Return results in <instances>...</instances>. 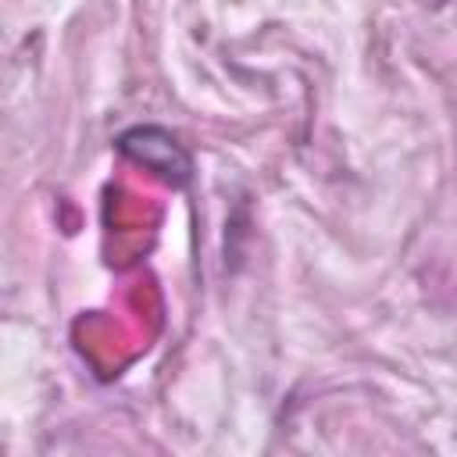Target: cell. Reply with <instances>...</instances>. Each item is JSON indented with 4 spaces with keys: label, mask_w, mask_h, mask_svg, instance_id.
I'll use <instances>...</instances> for the list:
<instances>
[{
    "label": "cell",
    "mask_w": 457,
    "mask_h": 457,
    "mask_svg": "<svg viewBox=\"0 0 457 457\" xmlns=\"http://www.w3.org/2000/svg\"><path fill=\"white\" fill-rule=\"evenodd\" d=\"M118 150L143 164L146 171L161 175L164 182L171 186H186L193 179V157L186 154V146L161 125H136V129H125L118 136Z\"/></svg>",
    "instance_id": "obj_1"
}]
</instances>
